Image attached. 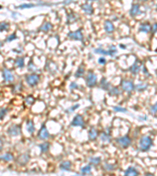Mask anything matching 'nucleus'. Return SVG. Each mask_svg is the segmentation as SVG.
<instances>
[{"label": "nucleus", "mask_w": 157, "mask_h": 176, "mask_svg": "<svg viewBox=\"0 0 157 176\" xmlns=\"http://www.w3.org/2000/svg\"><path fill=\"white\" fill-rule=\"evenodd\" d=\"M139 150L145 152L150 149L152 146V139L148 135H144L139 140Z\"/></svg>", "instance_id": "f257e3e1"}, {"label": "nucleus", "mask_w": 157, "mask_h": 176, "mask_svg": "<svg viewBox=\"0 0 157 176\" xmlns=\"http://www.w3.org/2000/svg\"><path fill=\"white\" fill-rule=\"evenodd\" d=\"M116 142L119 144L121 147L123 148H127L128 146H130L131 144V139L130 138V136L126 135L124 136H122V137H120V138H118L116 140Z\"/></svg>", "instance_id": "f03ea898"}, {"label": "nucleus", "mask_w": 157, "mask_h": 176, "mask_svg": "<svg viewBox=\"0 0 157 176\" xmlns=\"http://www.w3.org/2000/svg\"><path fill=\"white\" fill-rule=\"evenodd\" d=\"M26 82L31 87H34L37 85L38 83L39 82V76L36 74H32L30 75L26 76Z\"/></svg>", "instance_id": "7ed1b4c3"}, {"label": "nucleus", "mask_w": 157, "mask_h": 176, "mask_svg": "<svg viewBox=\"0 0 157 176\" xmlns=\"http://www.w3.org/2000/svg\"><path fill=\"white\" fill-rule=\"evenodd\" d=\"M86 84L90 88H92L96 85L97 84V76L92 71H89L87 78H86Z\"/></svg>", "instance_id": "20e7f679"}, {"label": "nucleus", "mask_w": 157, "mask_h": 176, "mask_svg": "<svg viewBox=\"0 0 157 176\" xmlns=\"http://www.w3.org/2000/svg\"><path fill=\"white\" fill-rule=\"evenodd\" d=\"M71 125L74 127H81L82 128H85V123L83 120V117L80 114H77L74 117L72 121L71 122Z\"/></svg>", "instance_id": "39448f33"}, {"label": "nucleus", "mask_w": 157, "mask_h": 176, "mask_svg": "<svg viewBox=\"0 0 157 176\" xmlns=\"http://www.w3.org/2000/svg\"><path fill=\"white\" fill-rule=\"evenodd\" d=\"M120 85H121L122 89L123 91H125V92H127V93L132 92V91L135 89L134 83L131 81H128V80H123L121 81Z\"/></svg>", "instance_id": "423d86ee"}, {"label": "nucleus", "mask_w": 157, "mask_h": 176, "mask_svg": "<svg viewBox=\"0 0 157 176\" xmlns=\"http://www.w3.org/2000/svg\"><path fill=\"white\" fill-rule=\"evenodd\" d=\"M38 137L41 140H46L50 137V132L44 125L42 126L40 130H39V132L38 133Z\"/></svg>", "instance_id": "0eeeda50"}, {"label": "nucleus", "mask_w": 157, "mask_h": 176, "mask_svg": "<svg viewBox=\"0 0 157 176\" xmlns=\"http://www.w3.org/2000/svg\"><path fill=\"white\" fill-rule=\"evenodd\" d=\"M68 38L72 40H76V41H82L83 40V34L80 30H78L75 31H71L68 35Z\"/></svg>", "instance_id": "6e6552de"}, {"label": "nucleus", "mask_w": 157, "mask_h": 176, "mask_svg": "<svg viewBox=\"0 0 157 176\" xmlns=\"http://www.w3.org/2000/svg\"><path fill=\"white\" fill-rule=\"evenodd\" d=\"M8 134L11 136H17L21 134V127L14 125L9 128L8 129Z\"/></svg>", "instance_id": "1a4fd4ad"}, {"label": "nucleus", "mask_w": 157, "mask_h": 176, "mask_svg": "<svg viewBox=\"0 0 157 176\" xmlns=\"http://www.w3.org/2000/svg\"><path fill=\"white\" fill-rule=\"evenodd\" d=\"M30 160V156L28 153H24L18 157L17 162L20 165H25Z\"/></svg>", "instance_id": "9d476101"}, {"label": "nucleus", "mask_w": 157, "mask_h": 176, "mask_svg": "<svg viewBox=\"0 0 157 176\" xmlns=\"http://www.w3.org/2000/svg\"><path fill=\"white\" fill-rule=\"evenodd\" d=\"M152 30V25H150L148 23H142L140 24L139 31L143 33H149Z\"/></svg>", "instance_id": "9b49d317"}, {"label": "nucleus", "mask_w": 157, "mask_h": 176, "mask_svg": "<svg viewBox=\"0 0 157 176\" xmlns=\"http://www.w3.org/2000/svg\"><path fill=\"white\" fill-rule=\"evenodd\" d=\"M3 74L4 79L6 81L10 82V81H12L13 80H14V75H13V74L11 73V71L9 70L8 69H4Z\"/></svg>", "instance_id": "f8f14e48"}, {"label": "nucleus", "mask_w": 157, "mask_h": 176, "mask_svg": "<svg viewBox=\"0 0 157 176\" xmlns=\"http://www.w3.org/2000/svg\"><path fill=\"white\" fill-rule=\"evenodd\" d=\"M130 14L131 17H135L140 14V6L138 4H134L131 6V9L130 10Z\"/></svg>", "instance_id": "ddd939ff"}, {"label": "nucleus", "mask_w": 157, "mask_h": 176, "mask_svg": "<svg viewBox=\"0 0 157 176\" xmlns=\"http://www.w3.org/2000/svg\"><path fill=\"white\" fill-rule=\"evenodd\" d=\"M97 137V131L95 128H91L88 132V138L90 141H94L96 140Z\"/></svg>", "instance_id": "4468645a"}, {"label": "nucleus", "mask_w": 157, "mask_h": 176, "mask_svg": "<svg viewBox=\"0 0 157 176\" xmlns=\"http://www.w3.org/2000/svg\"><path fill=\"white\" fill-rule=\"evenodd\" d=\"M104 30H105V31L108 34L112 33V32L114 31L113 24L109 21H106L105 22H104Z\"/></svg>", "instance_id": "2eb2a0df"}, {"label": "nucleus", "mask_w": 157, "mask_h": 176, "mask_svg": "<svg viewBox=\"0 0 157 176\" xmlns=\"http://www.w3.org/2000/svg\"><path fill=\"white\" fill-rule=\"evenodd\" d=\"M81 8H82L83 11L84 13H86L87 14H89V15L93 14L94 9H93L92 6H91V5H90V4H83L81 6Z\"/></svg>", "instance_id": "dca6fc26"}, {"label": "nucleus", "mask_w": 157, "mask_h": 176, "mask_svg": "<svg viewBox=\"0 0 157 176\" xmlns=\"http://www.w3.org/2000/svg\"><path fill=\"white\" fill-rule=\"evenodd\" d=\"M125 175H138L139 172L137 169L134 167H129L126 171H125Z\"/></svg>", "instance_id": "f3484780"}, {"label": "nucleus", "mask_w": 157, "mask_h": 176, "mask_svg": "<svg viewBox=\"0 0 157 176\" xmlns=\"http://www.w3.org/2000/svg\"><path fill=\"white\" fill-rule=\"evenodd\" d=\"M71 166V162L68 160H65V161H63L60 164V168L62 171H70Z\"/></svg>", "instance_id": "a211bd4d"}, {"label": "nucleus", "mask_w": 157, "mask_h": 176, "mask_svg": "<svg viewBox=\"0 0 157 176\" xmlns=\"http://www.w3.org/2000/svg\"><path fill=\"white\" fill-rule=\"evenodd\" d=\"M26 128H27V131L30 133V134H32L35 130V125H34V123L32 121H30L28 120L27 121V125H26Z\"/></svg>", "instance_id": "6ab92c4d"}, {"label": "nucleus", "mask_w": 157, "mask_h": 176, "mask_svg": "<svg viewBox=\"0 0 157 176\" xmlns=\"http://www.w3.org/2000/svg\"><path fill=\"white\" fill-rule=\"evenodd\" d=\"M101 88L104 90H106V91H108L109 89H110V84L109 82L106 80L105 77H103L101 79Z\"/></svg>", "instance_id": "aec40b11"}, {"label": "nucleus", "mask_w": 157, "mask_h": 176, "mask_svg": "<svg viewBox=\"0 0 157 176\" xmlns=\"http://www.w3.org/2000/svg\"><path fill=\"white\" fill-rule=\"evenodd\" d=\"M140 68L141 67L138 65V63H137V62H135L132 66L130 67V71L134 74H137L140 71Z\"/></svg>", "instance_id": "412c9836"}, {"label": "nucleus", "mask_w": 157, "mask_h": 176, "mask_svg": "<svg viewBox=\"0 0 157 176\" xmlns=\"http://www.w3.org/2000/svg\"><path fill=\"white\" fill-rule=\"evenodd\" d=\"M78 20V16L75 14H71L68 16V18H67V24H72V23H75L76 21Z\"/></svg>", "instance_id": "4be33fe9"}, {"label": "nucleus", "mask_w": 157, "mask_h": 176, "mask_svg": "<svg viewBox=\"0 0 157 176\" xmlns=\"http://www.w3.org/2000/svg\"><path fill=\"white\" fill-rule=\"evenodd\" d=\"M52 28V24L50 23V22H45L43 25L42 27H40L39 30L42 31H44V32H47V31H49Z\"/></svg>", "instance_id": "5701e85b"}, {"label": "nucleus", "mask_w": 157, "mask_h": 176, "mask_svg": "<svg viewBox=\"0 0 157 176\" xmlns=\"http://www.w3.org/2000/svg\"><path fill=\"white\" fill-rule=\"evenodd\" d=\"M101 157H99V156H92V157H90L89 159V161L91 164H94V165H97V164H99L100 163H101Z\"/></svg>", "instance_id": "b1692460"}, {"label": "nucleus", "mask_w": 157, "mask_h": 176, "mask_svg": "<svg viewBox=\"0 0 157 176\" xmlns=\"http://www.w3.org/2000/svg\"><path fill=\"white\" fill-rule=\"evenodd\" d=\"M15 64L20 68H23L24 67V57H18L16 61Z\"/></svg>", "instance_id": "393cba45"}, {"label": "nucleus", "mask_w": 157, "mask_h": 176, "mask_svg": "<svg viewBox=\"0 0 157 176\" xmlns=\"http://www.w3.org/2000/svg\"><path fill=\"white\" fill-rule=\"evenodd\" d=\"M13 159H14V156L10 153H5L1 156V160H5V161H11L13 160Z\"/></svg>", "instance_id": "a878e982"}, {"label": "nucleus", "mask_w": 157, "mask_h": 176, "mask_svg": "<svg viewBox=\"0 0 157 176\" xmlns=\"http://www.w3.org/2000/svg\"><path fill=\"white\" fill-rule=\"evenodd\" d=\"M38 146H39V148H40L42 153H46V152H47L49 150L50 143L49 142H44V143H43V144H40Z\"/></svg>", "instance_id": "bb28decb"}, {"label": "nucleus", "mask_w": 157, "mask_h": 176, "mask_svg": "<svg viewBox=\"0 0 157 176\" xmlns=\"http://www.w3.org/2000/svg\"><path fill=\"white\" fill-rule=\"evenodd\" d=\"M120 94V90L118 89V88L116 87H112L110 88L108 90V95L112 96H118Z\"/></svg>", "instance_id": "cd10ccee"}, {"label": "nucleus", "mask_w": 157, "mask_h": 176, "mask_svg": "<svg viewBox=\"0 0 157 176\" xmlns=\"http://www.w3.org/2000/svg\"><path fill=\"white\" fill-rule=\"evenodd\" d=\"M100 138H101V141H103L104 142H110V140H111L110 135H108V134H106L105 132H102V133L101 134Z\"/></svg>", "instance_id": "c85d7f7f"}, {"label": "nucleus", "mask_w": 157, "mask_h": 176, "mask_svg": "<svg viewBox=\"0 0 157 176\" xmlns=\"http://www.w3.org/2000/svg\"><path fill=\"white\" fill-rule=\"evenodd\" d=\"M94 53H97V54H101V55H104V56H107V55L110 56L109 51H107V50L103 49H94Z\"/></svg>", "instance_id": "c756f323"}, {"label": "nucleus", "mask_w": 157, "mask_h": 176, "mask_svg": "<svg viewBox=\"0 0 157 176\" xmlns=\"http://www.w3.org/2000/svg\"><path fill=\"white\" fill-rule=\"evenodd\" d=\"M147 87L148 85L146 84H138L135 85V89L138 91V92H143V91H145L147 89Z\"/></svg>", "instance_id": "7c9ffc66"}, {"label": "nucleus", "mask_w": 157, "mask_h": 176, "mask_svg": "<svg viewBox=\"0 0 157 176\" xmlns=\"http://www.w3.org/2000/svg\"><path fill=\"white\" fill-rule=\"evenodd\" d=\"M91 171V166L90 165H87L81 168V173L83 174H89Z\"/></svg>", "instance_id": "2f4dec72"}, {"label": "nucleus", "mask_w": 157, "mask_h": 176, "mask_svg": "<svg viewBox=\"0 0 157 176\" xmlns=\"http://www.w3.org/2000/svg\"><path fill=\"white\" fill-rule=\"evenodd\" d=\"M84 74V69L83 67H80L75 74V77H82Z\"/></svg>", "instance_id": "473e14b6"}, {"label": "nucleus", "mask_w": 157, "mask_h": 176, "mask_svg": "<svg viewBox=\"0 0 157 176\" xmlns=\"http://www.w3.org/2000/svg\"><path fill=\"white\" fill-rule=\"evenodd\" d=\"M113 110H114V111L115 112H122V113H127V110L126 108H123L122 107H119V106H117V107H113Z\"/></svg>", "instance_id": "72a5a7b5"}, {"label": "nucleus", "mask_w": 157, "mask_h": 176, "mask_svg": "<svg viewBox=\"0 0 157 176\" xmlns=\"http://www.w3.org/2000/svg\"><path fill=\"white\" fill-rule=\"evenodd\" d=\"M34 102H35V99L31 96H27L25 98V103H26V104H28V105H31Z\"/></svg>", "instance_id": "f704fd0d"}, {"label": "nucleus", "mask_w": 157, "mask_h": 176, "mask_svg": "<svg viewBox=\"0 0 157 176\" xmlns=\"http://www.w3.org/2000/svg\"><path fill=\"white\" fill-rule=\"evenodd\" d=\"M35 5L34 4H31V3H29V4H22L19 6V9H28V8H33L35 7Z\"/></svg>", "instance_id": "c9c22d12"}, {"label": "nucleus", "mask_w": 157, "mask_h": 176, "mask_svg": "<svg viewBox=\"0 0 157 176\" xmlns=\"http://www.w3.org/2000/svg\"><path fill=\"white\" fill-rule=\"evenodd\" d=\"M108 51H109V53H110V56H114L115 54L117 53L116 48H115V46H114V45H110Z\"/></svg>", "instance_id": "e433bc0d"}, {"label": "nucleus", "mask_w": 157, "mask_h": 176, "mask_svg": "<svg viewBox=\"0 0 157 176\" xmlns=\"http://www.w3.org/2000/svg\"><path fill=\"white\" fill-rule=\"evenodd\" d=\"M104 168L105 169L106 171H110L115 170V166L112 165V164H104Z\"/></svg>", "instance_id": "4c0bfd02"}, {"label": "nucleus", "mask_w": 157, "mask_h": 176, "mask_svg": "<svg viewBox=\"0 0 157 176\" xmlns=\"http://www.w3.org/2000/svg\"><path fill=\"white\" fill-rule=\"evenodd\" d=\"M17 35L15 34H12L11 35H10V36H8L7 38H6V42H12V41L15 40V39H17Z\"/></svg>", "instance_id": "58836bf2"}, {"label": "nucleus", "mask_w": 157, "mask_h": 176, "mask_svg": "<svg viewBox=\"0 0 157 176\" xmlns=\"http://www.w3.org/2000/svg\"><path fill=\"white\" fill-rule=\"evenodd\" d=\"M9 28V24L7 23H1V26H0V31H6V30H7Z\"/></svg>", "instance_id": "ea45409f"}, {"label": "nucleus", "mask_w": 157, "mask_h": 176, "mask_svg": "<svg viewBox=\"0 0 157 176\" xmlns=\"http://www.w3.org/2000/svg\"><path fill=\"white\" fill-rule=\"evenodd\" d=\"M150 112H151L152 114L157 113V102L154 104V105H152L151 107H150Z\"/></svg>", "instance_id": "a19ab883"}, {"label": "nucleus", "mask_w": 157, "mask_h": 176, "mask_svg": "<svg viewBox=\"0 0 157 176\" xmlns=\"http://www.w3.org/2000/svg\"><path fill=\"white\" fill-rule=\"evenodd\" d=\"M6 113H7V109L2 107L1 108V113H0V118H1V120H3L4 118V117L6 114Z\"/></svg>", "instance_id": "79ce46f5"}, {"label": "nucleus", "mask_w": 157, "mask_h": 176, "mask_svg": "<svg viewBox=\"0 0 157 176\" xmlns=\"http://www.w3.org/2000/svg\"><path fill=\"white\" fill-rule=\"evenodd\" d=\"M98 63L101 65H104L106 63V59L104 57H100L98 59Z\"/></svg>", "instance_id": "37998d69"}, {"label": "nucleus", "mask_w": 157, "mask_h": 176, "mask_svg": "<svg viewBox=\"0 0 157 176\" xmlns=\"http://www.w3.org/2000/svg\"><path fill=\"white\" fill-rule=\"evenodd\" d=\"M78 84L76 83V82H75V81H73V82H71V84H70V89H78Z\"/></svg>", "instance_id": "c03bdc74"}, {"label": "nucleus", "mask_w": 157, "mask_h": 176, "mask_svg": "<svg viewBox=\"0 0 157 176\" xmlns=\"http://www.w3.org/2000/svg\"><path fill=\"white\" fill-rule=\"evenodd\" d=\"M151 31L152 32L153 34H155V33H156V32H157V23L153 24L152 25V30H151Z\"/></svg>", "instance_id": "a18cd8bd"}, {"label": "nucleus", "mask_w": 157, "mask_h": 176, "mask_svg": "<svg viewBox=\"0 0 157 176\" xmlns=\"http://www.w3.org/2000/svg\"><path fill=\"white\" fill-rule=\"evenodd\" d=\"M78 107H80V104H75V106H73L72 107H71L69 109V111H74V110H75L76 109H78Z\"/></svg>", "instance_id": "49530a36"}, {"label": "nucleus", "mask_w": 157, "mask_h": 176, "mask_svg": "<svg viewBox=\"0 0 157 176\" xmlns=\"http://www.w3.org/2000/svg\"><path fill=\"white\" fill-rule=\"evenodd\" d=\"M120 47L121 49H126V45H120Z\"/></svg>", "instance_id": "de8ad7c7"}, {"label": "nucleus", "mask_w": 157, "mask_h": 176, "mask_svg": "<svg viewBox=\"0 0 157 176\" xmlns=\"http://www.w3.org/2000/svg\"><path fill=\"white\" fill-rule=\"evenodd\" d=\"M141 1H143V2H145V1H147V0H141Z\"/></svg>", "instance_id": "09e8293b"}, {"label": "nucleus", "mask_w": 157, "mask_h": 176, "mask_svg": "<svg viewBox=\"0 0 157 176\" xmlns=\"http://www.w3.org/2000/svg\"><path fill=\"white\" fill-rule=\"evenodd\" d=\"M88 1H95V0H88Z\"/></svg>", "instance_id": "8fccbe9b"}]
</instances>
